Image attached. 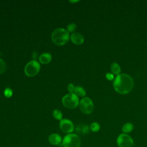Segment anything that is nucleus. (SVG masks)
<instances>
[{
  "label": "nucleus",
  "instance_id": "20e7f679",
  "mask_svg": "<svg viewBox=\"0 0 147 147\" xmlns=\"http://www.w3.org/2000/svg\"><path fill=\"white\" fill-rule=\"evenodd\" d=\"M62 103L68 109H75L79 104V98L74 93L68 94L63 97Z\"/></svg>",
  "mask_w": 147,
  "mask_h": 147
},
{
  "label": "nucleus",
  "instance_id": "a211bd4d",
  "mask_svg": "<svg viewBox=\"0 0 147 147\" xmlns=\"http://www.w3.org/2000/svg\"><path fill=\"white\" fill-rule=\"evenodd\" d=\"M76 25L74 23H71L69 25H67V30L68 31V32H72L74 33L75 32V30H76Z\"/></svg>",
  "mask_w": 147,
  "mask_h": 147
},
{
  "label": "nucleus",
  "instance_id": "7ed1b4c3",
  "mask_svg": "<svg viewBox=\"0 0 147 147\" xmlns=\"http://www.w3.org/2000/svg\"><path fill=\"white\" fill-rule=\"evenodd\" d=\"M80 137L77 134L74 133L67 134L62 141L63 147H80Z\"/></svg>",
  "mask_w": 147,
  "mask_h": 147
},
{
  "label": "nucleus",
  "instance_id": "f8f14e48",
  "mask_svg": "<svg viewBox=\"0 0 147 147\" xmlns=\"http://www.w3.org/2000/svg\"><path fill=\"white\" fill-rule=\"evenodd\" d=\"M52 60V55L49 53H44L39 56V61L41 64H47Z\"/></svg>",
  "mask_w": 147,
  "mask_h": 147
},
{
  "label": "nucleus",
  "instance_id": "5701e85b",
  "mask_svg": "<svg viewBox=\"0 0 147 147\" xmlns=\"http://www.w3.org/2000/svg\"><path fill=\"white\" fill-rule=\"evenodd\" d=\"M79 2V1H69V2H71V3H76Z\"/></svg>",
  "mask_w": 147,
  "mask_h": 147
},
{
  "label": "nucleus",
  "instance_id": "f257e3e1",
  "mask_svg": "<svg viewBox=\"0 0 147 147\" xmlns=\"http://www.w3.org/2000/svg\"><path fill=\"white\" fill-rule=\"evenodd\" d=\"M133 80L127 74H122L117 75L114 81V88L118 93L125 94L129 93L133 87Z\"/></svg>",
  "mask_w": 147,
  "mask_h": 147
},
{
  "label": "nucleus",
  "instance_id": "9b49d317",
  "mask_svg": "<svg viewBox=\"0 0 147 147\" xmlns=\"http://www.w3.org/2000/svg\"><path fill=\"white\" fill-rule=\"evenodd\" d=\"M76 131L80 134H82V135H84L87 134L89 132V130H90V127H88V126L86 124L84 123H80L76 127Z\"/></svg>",
  "mask_w": 147,
  "mask_h": 147
},
{
  "label": "nucleus",
  "instance_id": "4be33fe9",
  "mask_svg": "<svg viewBox=\"0 0 147 147\" xmlns=\"http://www.w3.org/2000/svg\"><path fill=\"white\" fill-rule=\"evenodd\" d=\"M106 78H107V79L108 80H113L114 79V75L113 74H110V73H107L106 74Z\"/></svg>",
  "mask_w": 147,
  "mask_h": 147
},
{
  "label": "nucleus",
  "instance_id": "423d86ee",
  "mask_svg": "<svg viewBox=\"0 0 147 147\" xmlns=\"http://www.w3.org/2000/svg\"><path fill=\"white\" fill-rule=\"evenodd\" d=\"M79 106L80 111L86 114L91 113L94 109V103L92 100L88 97L83 98L79 102Z\"/></svg>",
  "mask_w": 147,
  "mask_h": 147
},
{
  "label": "nucleus",
  "instance_id": "0eeeda50",
  "mask_svg": "<svg viewBox=\"0 0 147 147\" xmlns=\"http://www.w3.org/2000/svg\"><path fill=\"white\" fill-rule=\"evenodd\" d=\"M117 144L119 147H133L134 141L132 138L127 134H121L117 139Z\"/></svg>",
  "mask_w": 147,
  "mask_h": 147
},
{
  "label": "nucleus",
  "instance_id": "6e6552de",
  "mask_svg": "<svg viewBox=\"0 0 147 147\" xmlns=\"http://www.w3.org/2000/svg\"><path fill=\"white\" fill-rule=\"evenodd\" d=\"M60 129L65 133H71L74 129V126L71 121L68 119H62L59 123Z\"/></svg>",
  "mask_w": 147,
  "mask_h": 147
},
{
  "label": "nucleus",
  "instance_id": "ddd939ff",
  "mask_svg": "<svg viewBox=\"0 0 147 147\" xmlns=\"http://www.w3.org/2000/svg\"><path fill=\"white\" fill-rule=\"evenodd\" d=\"M74 94L77 96H84L86 95V91L82 87L76 86L75 87Z\"/></svg>",
  "mask_w": 147,
  "mask_h": 147
},
{
  "label": "nucleus",
  "instance_id": "9d476101",
  "mask_svg": "<svg viewBox=\"0 0 147 147\" xmlns=\"http://www.w3.org/2000/svg\"><path fill=\"white\" fill-rule=\"evenodd\" d=\"M48 141L53 145H58L62 142L63 140L59 134L53 133L49 135L48 137Z\"/></svg>",
  "mask_w": 147,
  "mask_h": 147
},
{
  "label": "nucleus",
  "instance_id": "4468645a",
  "mask_svg": "<svg viewBox=\"0 0 147 147\" xmlns=\"http://www.w3.org/2000/svg\"><path fill=\"white\" fill-rule=\"evenodd\" d=\"M111 70L113 74L114 75H119L121 72V68L118 64L116 63H113L111 65Z\"/></svg>",
  "mask_w": 147,
  "mask_h": 147
},
{
  "label": "nucleus",
  "instance_id": "f03ea898",
  "mask_svg": "<svg viewBox=\"0 0 147 147\" xmlns=\"http://www.w3.org/2000/svg\"><path fill=\"white\" fill-rule=\"evenodd\" d=\"M69 38V33L63 28L56 29L51 34V39L53 42L59 46L65 44L68 41Z\"/></svg>",
  "mask_w": 147,
  "mask_h": 147
},
{
  "label": "nucleus",
  "instance_id": "6ab92c4d",
  "mask_svg": "<svg viewBox=\"0 0 147 147\" xmlns=\"http://www.w3.org/2000/svg\"><path fill=\"white\" fill-rule=\"evenodd\" d=\"M13 95V91L11 88L7 87L4 90V95L6 98H10Z\"/></svg>",
  "mask_w": 147,
  "mask_h": 147
},
{
  "label": "nucleus",
  "instance_id": "2eb2a0df",
  "mask_svg": "<svg viewBox=\"0 0 147 147\" xmlns=\"http://www.w3.org/2000/svg\"><path fill=\"white\" fill-rule=\"evenodd\" d=\"M133 129V125L131 123H126L123 125L122 130L124 133H128L131 132Z\"/></svg>",
  "mask_w": 147,
  "mask_h": 147
},
{
  "label": "nucleus",
  "instance_id": "dca6fc26",
  "mask_svg": "<svg viewBox=\"0 0 147 147\" xmlns=\"http://www.w3.org/2000/svg\"><path fill=\"white\" fill-rule=\"evenodd\" d=\"M53 117L57 119V120H61L62 119V117H63V114L59 110H57V109H55L53 110Z\"/></svg>",
  "mask_w": 147,
  "mask_h": 147
},
{
  "label": "nucleus",
  "instance_id": "1a4fd4ad",
  "mask_svg": "<svg viewBox=\"0 0 147 147\" xmlns=\"http://www.w3.org/2000/svg\"><path fill=\"white\" fill-rule=\"evenodd\" d=\"M70 38L72 42L76 45H80L84 42V37L83 35L78 32L72 33Z\"/></svg>",
  "mask_w": 147,
  "mask_h": 147
},
{
  "label": "nucleus",
  "instance_id": "412c9836",
  "mask_svg": "<svg viewBox=\"0 0 147 147\" xmlns=\"http://www.w3.org/2000/svg\"><path fill=\"white\" fill-rule=\"evenodd\" d=\"M75 87L74 84H72V83H69L68 85V87H67V89L68 90V91L70 92V93H74V90H75Z\"/></svg>",
  "mask_w": 147,
  "mask_h": 147
},
{
  "label": "nucleus",
  "instance_id": "39448f33",
  "mask_svg": "<svg viewBox=\"0 0 147 147\" xmlns=\"http://www.w3.org/2000/svg\"><path fill=\"white\" fill-rule=\"evenodd\" d=\"M40 65L38 62L35 60L29 61L25 67L24 72L26 76L33 77L36 75L40 71Z\"/></svg>",
  "mask_w": 147,
  "mask_h": 147
},
{
  "label": "nucleus",
  "instance_id": "f3484780",
  "mask_svg": "<svg viewBox=\"0 0 147 147\" xmlns=\"http://www.w3.org/2000/svg\"><path fill=\"white\" fill-rule=\"evenodd\" d=\"M90 129L93 132H97L100 129V125L98 122H92L90 126Z\"/></svg>",
  "mask_w": 147,
  "mask_h": 147
},
{
  "label": "nucleus",
  "instance_id": "aec40b11",
  "mask_svg": "<svg viewBox=\"0 0 147 147\" xmlns=\"http://www.w3.org/2000/svg\"><path fill=\"white\" fill-rule=\"evenodd\" d=\"M6 70V64L3 60L0 59V74L3 73Z\"/></svg>",
  "mask_w": 147,
  "mask_h": 147
}]
</instances>
